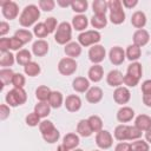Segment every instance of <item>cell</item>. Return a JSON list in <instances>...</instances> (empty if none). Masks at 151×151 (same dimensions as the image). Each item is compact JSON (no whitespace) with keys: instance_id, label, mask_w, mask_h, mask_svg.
<instances>
[{"instance_id":"1","label":"cell","mask_w":151,"mask_h":151,"mask_svg":"<svg viewBox=\"0 0 151 151\" xmlns=\"http://www.w3.org/2000/svg\"><path fill=\"white\" fill-rule=\"evenodd\" d=\"M40 18V9L35 5H27L19 15V24L22 27H29Z\"/></svg>"},{"instance_id":"2","label":"cell","mask_w":151,"mask_h":151,"mask_svg":"<svg viewBox=\"0 0 151 151\" xmlns=\"http://www.w3.org/2000/svg\"><path fill=\"white\" fill-rule=\"evenodd\" d=\"M6 103L8 104L9 107H17L19 105H22L27 100V93L24 88H12L11 91L7 92L5 97Z\"/></svg>"},{"instance_id":"3","label":"cell","mask_w":151,"mask_h":151,"mask_svg":"<svg viewBox=\"0 0 151 151\" xmlns=\"http://www.w3.org/2000/svg\"><path fill=\"white\" fill-rule=\"evenodd\" d=\"M71 38H72V27L71 24L67 21L60 22L58 25V28L54 33V40L57 44L59 45H67L68 42H71Z\"/></svg>"},{"instance_id":"4","label":"cell","mask_w":151,"mask_h":151,"mask_svg":"<svg viewBox=\"0 0 151 151\" xmlns=\"http://www.w3.org/2000/svg\"><path fill=\"white\" fill-rule=\"evenodd\" d=\"M101 39V35L98 31L96 29H90V31H85V32H81L79 35H78V42L84 46V47H87V46H93V45H97Z\"/></svg>"},{"instance_id":"5","label":"cell","mask_w":151,"mask_h":151,"mask_svg":"<svg viewBox=\"0 0 151 151\" xmlns=\"http://www.w3.org/2000/svg\"><path fill=\"white\" fill-rule=\"evenodd\" d=\"M77 67H78L77 61L74 59H72V58H68V57L60 59L59 63H58V71L63 76L73 74L77 71Z\"/></svg>"},{"instance_id":"6","label":"cell","mask_w":151,"mask_h":151,"mask_svg":"<svg viewBox=\"0 0 151 151\" xmlns=\"http://www.w3.org/2000/svg\"><path fill=\"white\" fill-rule=\"evenodd\" d=\"M96 144L99 149H110L113 144V137L107 130H101L96 134Z\"/></svg>"},{"instance_id":"7","label":"cell","mask_w":151,"mask_h":151,"mask_svg":"<svg viewBox=\"0 0 151 151\" xmlns=\"http://www.w3.org/2000/svg\"><path fill=\"white\" fill-rule=\"evenodd\" d=\"M0 6L2 9V15L6 19L13 20L18 17L19 7H18L17 2H14V1H0Z\"/></svg>"},{"instance_id":"8","label":"cell","mask_w":151,"mask_h":151,"mask_svg":"<svg viewBox=\"0 0 151 151\" xmlns=\"http://www.w3.org/2000/svg\"><path fill=\"white\" fill-rule=\"evenodd\" d=\"M105 55H106V51L103 45L97 44V45L91 46L88 50V59L93 63V65L101 63L104 60Z\"/></svg>"},{"instance_id":"9","label":"cell","mask_w":151,"mask_h":151,"mask_svg":"<svg viewBox=\"0 0 151 151\" xmlns=\"http://www.w3.org/2000/svg\"><path fill=\"white\" fill-rule=\"evenodd\" d=\"M113 99H114V101L117 104L124 105V104L129 103V100L131 99V92H130V90L127 87L119 86L113 92Z\"/></svg>"},{"instance_id":"10","label":"cell","mask_w":151,"mask_h":151,"mask_svg":"<svg viewBox=\"0 0 151 151\" xmlns=\"http://www.w3.org/2000/svg\"><path fill=\"white\" fill-rule=\"evenodd\" d=\"M109 58H110V61L113 64V65H120L124 63L126 55H125V51L119 47V46H114L110 50V53H109Z\"/></svg>"},{"instance_id":"11","label":"cell","mask_w":151,"mask_h":151,"mask_svg":"<svg viewBox=\"0 0 151 151\" xmlns=\"http://www.w3.org/2000/svg\"><path fill=\"white\" fill-rule=\"evenodd\" d=\"M64 105L68 112H77L81 107V99L77 94H70L66 97Z\"/></svg>"},{"instance_id":"12","label":"cell","mask_w":151,"mask_h":151,"mask_svg":"<svg viewBox=\"0 0 151 151\" xmlns=\"http://www.w3.org/2000/svg\"><path fill=\"white\" fill-rule=\"evenodd\" d=\"M133 45L138 46V47H143L145 46L149 41H150V34L146 29L142 28V29H137L134 33H133Z\"/></svg>"},{"instance_id":"13","label":"cell","mask_w":151,"mask_h":151,"mask_svg":"<svg viewBox=\"0 0 151 151\" xmlns=\"http://www.w3.org/2000/svg\"><path fill=\"white\" fill-rule=\"evenodd\" d=\"M123 80H124V76L120 71L118 70H112L107 73L106 76V83L112 86V87H119L122 84H123Z\"/></svg>"},{"instance_id":"14","label":"cell","mask_w":151,"mask_h":151,"mask_svg":"<svg viewBox=\"0 0 151 151\" xmlns=\"http://www.w3.org/2000/svg\"><path fill=\"white\" fill-rule=\"evenodd\" d=\"M32 52L35 57H44L48 52V42L44 39H39L33 42L32 45Z\"/></svg>"},{"instance_id":"15","label":"cell","mask_w":151,"mask_h":151,"mask_svg":"<svg viewBox=\"0 0 151 151\" xmlns=\"http://www.w3.org/2000/svg\"><path fill=\"white\" fill-rule=\"evenodd\" d=\"M103 99V90L98 86H92L86 92V100L91 104H97Z\"/></svg>"},{"instance_id":"16","label":"cell","mask_w":151,"mask_h":151,"mask_svg":"<svg viewBox=\"0 0 151 151\" xmlns=\"http://www.w3.org/2000/svg\"><path fill=\"white\" fill-rule=\"evenodd\" d=\"M64 52L65 54L68 57V58H77L81 54V45L79 42H76V41H71L68 42L67 45H65V48H64Z\"/></svg>"},{"instance_id":"17","label":"cell","mask_w":151,"mask_h":151,"mask_svg":"<svg viewBox=\"0 0 151 151\" xmlns=\"http://www.w3.org/2000/svg\"><path fill=\"white\" fill-rule=\"evenodd\" d=\"M87 76H88V80H91L93 83L100 81L103 79V77H104V68H103V66H100L99 64H96V65L91 66L88 72H87Z\"/></svg>"},{"instance_id":"18","label":"cell","mask_w":151,"mask_h":151,"mask_svg":"<svg viewBox=\"0 0 151 151\" xmlns=\"http://www.w3.org/2000/svg\"><path fill=\"white\" fill-rule=\"evenodd\" d=\"M133 117H134V111L129 106H123L117 112V119L120 123H129L133 119Z\"/></svg>"},{"instance_id":"19","label":"cell","mask_w":151,"mask_h":151,"mask_svg":"<svg viewBox=\"0 0 151 151\" xmlns=\"http://www.w3.org/2000/svg\"><path fill=\"white\" fill-rule=\"evenodd\" d=\"M72 87L76 92H79V93L87 92V90L90 88V80L86 79L85 77H77L72 81Z\"/></svg>"},{"instance_id":"20","label":"cell","mask_w":151,"mask_h":151,"mask_svg":"<svg viewBox=\"0 0 151 151\" xmlns=\"http://www.w3.org/2000/svg\"><path fill=\"white\" fill-rule=\"evenodd\" d=\"M134 126L138 127L140 131H149L151 130V117L147 114H139L134 119Z\"/></svg>"},{"instance_id":"21","label":"cell","mask_w":151,"mask_h":151,"mask_svg":"<svg viewBox=\"0 0 151 151\" xmlns=\"http://www.w3.org/2000/svg\"><path fill=\"white\" fill-rule=\"evenodd\" d=\"M131 24L133 27L142 29L146 25V15L142 11H136L131 17Z\"/></svg>"},{"instance_id":"22","label":"cell","mask_w":151,"mask_h":151,"mask_svg":"<svg viewBox=\"0 0 151 151\" xmlns=\"http://www.w3.org/2000/svg\"><path fill=\"white\" fill-rule=\"evenodd\" d=\"M80 140H79V137L78 134L76 133H67L65 134V137L63 138V145L68 149V150H73L76 149L78 145H79Z\"/></svg>"},{"instance_id":"23","label":"cell","mask_w":151,"mask_h":151,"mask_svg":"<svg viewBox=\"0 0 151 151\" xmlns=\"http://www.w3.org/2000/svg\"><path fill=\"white\" fill-rule=\"evenodd\" d=\"M125 55L130 61H132V63L137 61L142 55V50H140V47H138V46H136L133 44L129 45L126 51H125Z\"/></svg>"},{"instance_id":"24","label":"cell","mask_w":151,"mask_h":151,"mask_svg":"<svg viewBox=\"0 0 151 151\" xmlns=\"http://www.w3.org/2000/svg\"><path fill=\"white\" fill-rule=\"evenodd\" d=\"M77 132H78V134L81 136V137H90V136L93 133V131H92V129H91V126H90L87 119H81V120H79V123H78V125H77Z\"/></svg>"},{"instance_id":"25","label":"cell","mask_w":151,"mask_h":151,"mask_svg":"<svg viewBox=\"0 0 151 151\" xmlns=\"http://www.w3.org/2000/svg\"><path fill=\"white\" fill-rule=\"evenodd\" d=\"M113 134H114V138L119 142L129 140V125L120 124V125L116 126Z\"/></svg>"},{"instance_id":"26","label":"cell","mask_w":151,"mask_h":151,"mask_svg":"<svg viewBox=\"0 0 151 151\" xmlns=\"http://www.w3.org/2000/svg\"><path fill=\"white\" fill-rule=\"evenodd\" d=\"M87 25H88V20L83 14H78L72 19V26L76 31H84L87 27Z\"/></svg>"},{"instance_id":"27","label":"cell","mask_w":151,"mask_h":151,"mask_svg":"<svg viewBox=\"0 0 151 151\" xmlns=\"http://www.w3.org/2000/svg\"><path fill=\"white\" fill-rule=\"evenodd\" d=\"M34 112L40 117V118H46L50 112H51V106L48 101H39L34 106Z\"/></svg>"},{"instance_id":"28","label":"cell","mask_w":151,"mask_h":151,"mask_svg":"<svg viewBox=\"0 0 151 151\" xmlns=\"http://www.w3.org/2000/svg\"><path fill=\"white\" fill-rule=\"evenodd\" d=\"M14 72L11 68H1L0 70V81H1V88L6 85L12 84L13 77H14Z\"/></svg>"},{"instance_id":"29","label":"cell","mask_w":151,"mask_h":151,"mask_svg":"<svg viewBox=\"0 0 151 151\" xmlns=\"http://www.w3.org/2000/svg\"><path fill=\"white\" fill-rule=\"evenodd\" d=\"M64 103V98H63V94L59 92V91H52L51 92V96L48 98V104L53 109H59Z\"/></svg>"},{"instance_id":"30","label":"cell","mask_w":151,"mask_h":151,"mask_svg":"<svg viewBox=\"0 0 151 151\" xmlns=\"http://www.w3.org/2000/svg\"><path fill=\"white\" fill-rule=\"evenodd\" d=\"M15 60L19 65L21 66H25L27 65L28 63L32 61V55H31V52L28 50H20L18 51L17 55H15Z\"/></svg>"},{"instance_id":"31","label":"cell","mask_w":151,"mask_h":151,"mask_svg":"<svg viewBox=\"0 0 151 151\" xmlns=\"http://www.w3.org/2000/svg\"><path fill=\"white\" fill-rule=\"evenodd\" d=\"M92 8H93V13L97 15H105V13L109 9L107 6V1L105 0H94L92 4Z\"/></svg>"},{"instance_id":"32","label":"cell","mask_w":151,"mask_h":151,"mask_svg":"<svg viewBox=\"0 0 151 151\" xmlns=\"http://www.w3.org/2000/svg\"><path fill=\"white\" fill-rule=\"evenodd\" d=\"M51 88L46 85H41L35 90V97L39 101H48V98L51 96Z\"/></svg>"},{"instance_id":"33","label":"cell","mask_w":151,"mask_h":151,"mask_svg":"<svg viewBox=\"0 0 151 151\" xmlns=\"http://www.w3.org/2000/svg\"><path fill=\"white\" fill-rule=\"evenodd\" d=\"M40 71H41L40 65L38 63H35V61H31V63H28L27 65L24 66V72L28 77H35V76H38L40 73Z\"/></svg>"},{"instance_id":"34","label":"cell","mask_w":151,"mask_h":151,"mask_svg":"<svg viewBox=\"0 0 151 151\" xmlns=\"http://www.w3.org/2000/svg\"><path fill=\"white\" fill-rule=\"evenodd\" d=\"M127 74L140 79L142 74H143V68H142V64H139L138 61H133L127 66Z\"/></svg>"},{"instance_id":"35","label":"cell","mask_w":151,"mask_h":151,"mask_svg":"<svg viewBox=\"0 0 151 151\" xmlns=\"http://www.w3.org/2000/svg\"><path fill=\"white\" fill-rule=\"evenodd\" d=\"M110 21L114 25H120L125 21V12L124 9H118V11H113L110 12V17H109Z\"/></svg>"},{"instance_id":"36","label":"cell","mask_w":151,"mask_h":151,"mask_svg":"<svg viewBox=\"0 0 151 151\" xmlns=\"http://www.w3.org/2000/svg\"><path fill=\"white\" fill-rule=\"evenodd\" d=\"M15 57L8 51V52H1L0 55V66H2L4 68H7L9 66H12L14 64Z\"/></svg>"},{"instance_id":"37","label":"cell","mask_w":151,"mask_h":151,"mask_svg":"<svg viewBox=\"0 0 151 151\" xmlns=\"http://www.w3.org/2000/svg\"><path fill=\"white\" fill-rule=\"evenodd\" d=\"M91 25H92L93 28L101 29V28H104L107 25V19H106L105 15H97V14H94L91 18Z\"/></svg>"},{"instance_id":"38","label":"cell","mask_w":151,"mask_h":151,"mask_svg":"<svg viewBox=\"0 0 151 151\" xmlns=\"http://www.w3.org/2000/svg\"><path fill=\"white\" fill-rule=\"evenodd\" d=\"M87 120H88V124L93 132H99L103 130V120L99 116H96V114L90 116Z\"/></svg>"},{"instance_id":"39","label":"cell","mask_w":151,"mask_h":151,"mask_svg":"<svg viewBox=\"0 0 151 151\" xmlns=\"http://www.w3.org/2000/svg\"><path fill=\"white\" fill-rule=\"evenodd\" d=\"M87 7H88V2L86 0H74L71 2L72 11L76 13H79V14L84 13L87 9Z\"/></svg>"},{"instance_id":"40","label":"cell","mask_w":151,"mask_h":151,"mask_svg":"<svg viewBox=\"0 0 151 151\" xmlns=\"http://www.w3.org/2000/svg\"><path fill=\"white\" fill-rule=\"evenodd\" d=\"M33 34L38 38H46L50 32L45 25V22H38L37 25H34V28H33Z\"/></svg>"},{"instance_id":"41","label":"cell","mask_w":151,"mask_h":151,"mask_svg":"<svg viewBox=\"0 0 151 151\" xmlns=\"http://www.w3.org/2000/svg\"><path fill=\"white\" fill-rule=\"evenodd\" d=\"M14 37H17V38L22 42V44H27V42H29V41L32 40L33 34H32L28 29H24V28H21V29L15 31Z\"/></svg>"},{"instance_id":"42","label":"cell","mask_w":151,"mask_h":151,"mask_svg":"<svg viewBox=\"0 0 151 151\" xmlns=\"http://www.w3.org/2000/svg\"><path fill=\"white\" fill-rule=\"evenodd\" d=\"M149 150H150L149 143L143 139H138L131 143V151H149Z\"/></svg>"},{"instance_id":"43","label":"cell","mask_w":151,"mask_h":151,"mask_svg":"<svg viewBox=\"0 0 151 151\" xmlns=\"http://www.w3.org/2000/svg\"><path fill=\"white\" fill-rule=\"evenodd\" d=\"M59 137H60V132H59L57 129L52 130L51 132H48V133H46V134H42L44 140H45L46 143H50V144H53V143L58 142Z\"/></svg>"},{"instance_id":"44","label":"cell","mask_w":151,"mask_h":151,"mask_svg":"<svg viewBox=\"0 0 151 151\" xmlns=\"http://www.w3.org/2000/svg\"><path fill=\"white\" fill-rule=\"evenodd\" d=\"M26 124L28 125V126H31V127H34V126H38L39 124H40V117L33 111V112H31V113H28L27 116H26Z\"/></svg>"},{"instance_id":"45","label":"cell","mask_w":151,"mask_h":151,"mask_svg":"<svg viewBox=\"0 0 151 151\" xmlns=\"http://www.w3.org/2000/svg\"><path fill=\"white\" fill-rule=\"evenodd\" d=\"M54 129H55V126L53 125V123L51 120H42L39 124V130H40L41 134H46V133L51 132Z\"/></svg>"},{"instance_id":"46","label":"cell","mask_w":151,"mask_h":151,"mask_svg":"<svg viewBox=\"0 0 151 151\" xmlns=\"http://www.w3.org/2000/svg\"><path fill=\"white\" fill-rule=\"evenodd\" d=\"M25 83H26V79H25V77L21 73H15L14 74L13 80H12V85L14 87H17V88H24Z\"/></svg>"},{"instance_id":"47","label":"cell","mask_w":151,"mask_h":151,"mask_svg":"<svg viewBox=\"0 0 151 151\" xmlns=\"http://www.w3.org/2000/svg\"><path fill=\"white\" fill-rule=\"evenodd\" d=\"M143 131L136 126H129V140H138L142 137Z\"/></svg>"},{"instance_id":"48","label":"cell","mask_w":151,"mask_h":151,"mask_svg":"<svg viewBox=\"0 0 151 151\" xmlns=\"http://www.w3.org/2000/svg\"><path fill=\"white\" fill-rule=\"evenodd\" d=\"M38 4H39L40 9H42L45 12H51L55 6V2L53 0H40Z\"/></svg>"},{"instance_id":"49","label":"cell","mask_w":151,"mask_h":151,"mask_svg":"<svg viewBox=\"0 0 151 151\" xmlns=\"http://www.w3.org/2000/svg\"><path fill=\"white\" fill-rule=\"evenodd\" d=\"M45 25H46V27H47V29H48V32H50V33H53V32L58 28L57 19H55V18H53V17L47 18V19L45 20Z\"/></svg>"},{"instance_id":"50","label":"cell","mask_w":151,"mask_h":151,"mask_svg":"<svg viewBox=\"0 0 151 151\" xmlns=\"http://www.w3.org/2000/svg\"><path fill=\"white\" fill-rule=\"evenodd\" d=\"M123 83H124V85H126L127 87H134V86L138 85L139 79H137V78H134V77H132V76H130V74L126 73V74L124 76Z\"/></svg>"},{"instance_id":"51","label":"cell","mask_w":151,"mask_h":151,"mask_svg":"<svg viewBox=\"0 0 151 151\" xmlns=\"http://www.w3.org/2000/svg\"><path fill=\"white\" fill-rule=\"evenodd\" d=\"M22 45L24 44L17 37L9 38V50H12V51H20V48L22 47Z\"/></svg>"},{"instance_id":"52","label":"cell","mask_w":151,"mask_h":151,"mask_svg":"<svg viewBox=\"0 0 151 151\" xmlns=\"http://www.w3.org/2000/svg\"><path fill=\"white\" fill-rule=\"evenodd\" d=\"M107 6H109V9L110 12H113V11H118V9H123V5H122V1L119 0H110L107 2Z\"/></svg>"},{"instance_id":"53","label":"cell","mask_w":151,"mask_h":151,"mask_svg":"<svg viewBox=\"0 0 151 151\" xmlns=\"http://www.w3.org/2000/svg\"><path fill=\"white\" fill-rule=\"evenodd\" d=\"M9 113H11V110H9L8 105H6V104L0 105V119L1 120L7 119L9 117Z\"/></svg>"},{"instance_id":"54","label":"cell","mask_w":151,"mask_h":151,"mask_svg":"<svg viewBox=\"0 0 151 151\" xmlns=\"http://www.w3.org/2000/svg\"><path fill=\"white\" fill-rule=\"evenodd\" d=\"M0 51L8 52L9 51V38H1L0 39Z\"/></svg>"},{"instance_id":"55","label":"cell","mask_w":151,"mask_h":151,"mask_svg":"<svg viewBox=\"0 0 151 151\" xmlns=\"http://www.w3.org/2000/svg\"><path fill=\"white\" fill-rule=\"evenodd\" d=\"M114 151H131V144L125 143V142H120L116 145Z\"/></svg>"},{"instance_id":"56","label":"cell","mask_w":151,"mask_h":151,"mask_svg":"<svg viewBox=\"0 0 151 151\" xmlns=\"http://www.w3.org/2000/svg\"><path fill=\"white\" fill-rule=\"evenodd\" d=\"M142 92H143V94H151V79H147V80L143 81Z\"/></svg>"},{"instance_id":"57","label":"cell","mask_w":151,"mask_h":151,"mask_svg":"<svg viewBox=\"0 0 151 151\" xmlns=\"http://www.w3.org/2000/svg\"><path fill=\"white\" fill-rule=\"evenodd\" d=\"M9 32V25L6 21H1L0 22V35L4 38V35H6Z\"/></svg>"},{"instance_id":"58","label":"cell","mask_w":151,"mask_h":151,"mask_svg":"<svg viewBox=\"0 0 151 151\" xmlns=\"http://www.w3.org/2000/svg\"><path fill=\"white\" fill-rule=\"evenodd\" d=\"M122 5L126 8H133L134 6L138 5V0H123Z\"/></svg>"},{"instance_id":"59","label":"cell","mask_w":151,"mask_h":151,"mask_svg":"<svg viewBox=\"0 0 151 151\" xmlns=\"http://www.w3.org/2000/svg\"><path fill=\"white\" fill-rule=\"evenodd\" d=\"M143 103L147 107H151V94H143Z\"/></svg>"},{"instance_id":"60","label":"cell","mask_w":151,"mask_h":151,"mask_svg":"<svg viewBox=\"0 0 151 151\" xmlns=\"http://www.w3.org/2000/svg\"><path fill=\"white\" fill-rule=\"evenodd\" d=\"M71 2H72V1H61V0H58V1H57V4H58L59 6H61V7L71 6Z\"/></svg>"},{"instance_id":"61","label":"cell","mask_w":151,"mask_h":151,"mask_svg":"<svg viewBox=\"0 0 151 151\" xmlns=\"http://www.w3.org/2000/svg\"><path fill=\"white\" fill-rule=\"evenodd\" d=\"M145 139H146V142L149 144H151V130H149V131L145 132Z\"/></svg>"},{"instance_id":"62","label":"cell","mask_w":151,"mask_h":151,"mask_svg":"<svg viewBox=\"0 0 151 151\" xmlns=\"http://www.w3.org/2000/svg\"><path fill=\"white\" fill-rule=\"evenodd\" d=\"M57 151H70V150H68V149H66V147L61 144V145H59V146H58V150H57Z\"/></svg>"},{"instance_id":"63","label":"cell","mask_w":151,"mask_h":151,"mask_svg":"<svg viewBox=\"0 0 151 151\" xmlns=\"http://www.w3.org/2000/svg\"><path fill=\"white\" fill-rule=\"evenodd\" d=\"M74 151H83L81 149H74Z\"/></svg>"},{"instance_id":"64","label":"cell","mask_w":151,"mask_h":151,"mask_svg":"<svg viewBox=\"0 0 151 151\" xmlns=\"http://www.w3.org/2000/svg\"><path fill=\"white\" fill-rule=\"evenodd\" d=\"M96 151H98V150H96Z\"/></svg>"}]
</instances>
